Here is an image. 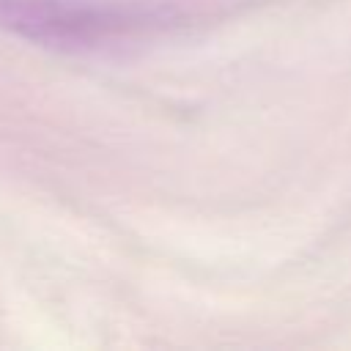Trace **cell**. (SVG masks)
<instances>
[{"label":"cell","mask_w":351,"mask_h":351,"mask_svg":"<svg viewBox=\"0 0 351 351\" xmlns=\"http://www.w3.org/2000/svg\"><path fill=\"white\" fill-rule=\"evenodd\" d=\"M151 16L143 8L99 0H0V27L47 47L115 41Z\"/></svg>","instance_id":"1"}]
</instances>
